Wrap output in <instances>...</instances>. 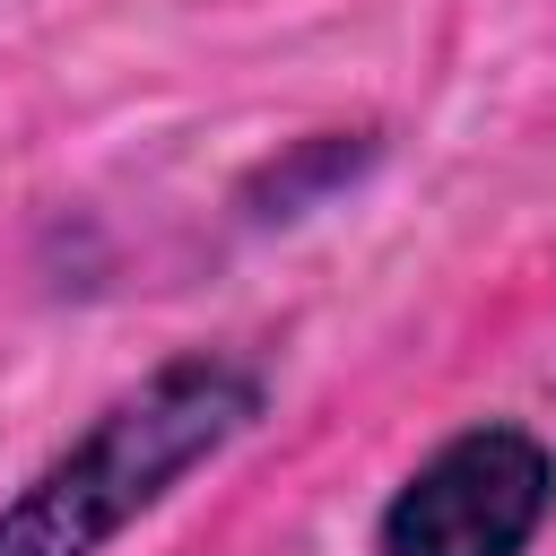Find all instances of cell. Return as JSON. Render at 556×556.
I'll list each match as a JSON object with an SVG mask.
<instances>
[{
    "mask_svg": "<svg viewBox=\"0 0 556 556\" xmlns=\"http://www.w3.org/2000/svg\"><path fill=\"white\" fill-rule=\"evenodd\" d=\"M252 417H261V374L243 356L191 348L156 365L139 391H122L61 460H43L0 504V556H104Z\"/></svg>",
    "mask_w": 556,
    "mask_h": 556,
    "instance_id": "6da1fadb",
    "label": "cell"
},
{
    "mask_svg": "<svg viewBox=\"0 0 556 556\" xmlns=\"http://www.w3.org/2000/svg\"><path fill=\"white\" fill-rule=\"evenodd\" d=\"M556 504V452L530 426H469L434 443L382 504V556H521Z\"/></svg>",
    "mask_w": 556,
    "mask_h": 556,
    "instance_id": "7a4b0ae2",
    "label": "cell"
}]
</instances>
